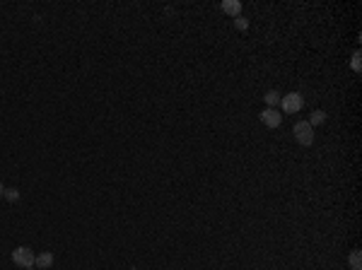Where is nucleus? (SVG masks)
<instances>
[{
    "label": "nucleus",
    "mask_w": 362,
    "mask_h": 270,
    "mask_svg": "<svg viewBox=\"0 0 362 270\" xmlns=\"http://www.w3.org/2000/svg\"><path fill=\"white\" fill-rule=\"evenodd\" d=\"M263 101H266V109H275V104H280V94L278 92H268L263 97Z\"/></svg>",
    "instance_id": "8"
},
{
    "label": "nucleus",
    "mask_w": 362,
    "mask_h": 270,
    "mask_svg": "<svg viewBox=\"0 0 362 270\" xmlns=\"http://www.w3.org/2000/svg\"><path fill=\"white\" fill-rule=\"evenodd\" d=\"M261 123L263 126H268V128H278V126L282 123V113L278 109H263Z\"/></svg>",
    "instance_id": "4"
},
{
    "label": "nucleus",
    "mask_w": 362,
    "mask_h": 270,
    "mask_svg": "<svg viewBox=\"0 0 362 270\" xmlns=\"http://www.w3.org/2000/svg\"><path fill=\"white\" fill-rule=\"evenodd\" d=\"M348 260H350V268H352V270H360V268H362V256H360V251H352L350 258H348Z\"/></svg>",
    "instance_id": "9"
},
{
    "label": "nucleus",
    "mask_w": 362,
    "mask_h": 270,
    "mask_svg": "<svg viewBox=\"0 0 362 270\" xmlns=\"http://www.w3.org/2000/svg\"><path fill=\"white\" fill-rule=\"evenodd\" d=\"M34 265H37L39 270L51 268V265H53V253H51V251H41L39 256L34 258Z\"/></svg>",
    "instance_id": "5"
},
{
    "label": "nucleus",
    "mask_w": 362,
    "mask_h": 270,
    "mask_svg": "<svg viewBox=\"0 0 362 270\" xmlns=\"http://www.w3.org/2000/svg\"><path fill=\"white\" fill-rule=\"evenodd\" d=\"M3 193H5V186H3V181H0V196H3Z\"/></svg>",
    "instance_id": "13"
},
{
    "label": "nucleus",
    "mask_w": 362,
    "mask_h": 270,
    "mask_svg": "<svg viewBox=\"0 0 362 270\" xmlns=\"http://www.w3.org/2000/svg\"><path fill=\"white\" fill-rule=\"evenodd\" d=\"M292 135H295L297 142L304 145V147H309V145L314 142V128L307 123V121H297V123H295V128H292Z\"/></svg>",
    "instance_id": "1"
},
{
    "label": "nucleus",
    "mask_w": 362,
    "mask_h": 270,
    "mask_svg": "<svg viewBox=\"0 0 362 270\" xmlns=\"http://www.w3.org/2000/svg\"><path fill=\"white\" fill-rule=\"evenodd\" d=\"M34 258H37V253L29 246H17L12 251V263L20 268H34Z\"/></svg>",
    "instance_id": "2"
},
{
    "label": "nucleus",
    "mask_w": 362,
    "mask_h": 270,
    "mask_svg": "<svg viewBox=\"0 0 362 270\" xmlns=\"http://www.w3.org/2000/svg\"><path fill=\"white\" fill-rule=\"evenodd\" d=\"M280 106L285 113H297V111H302V106H304V99H302L300 92H290V94L280 97Z\"/></svg>",
    "instance_id": "3"
},
{
    "label": "nucleus",
    "mask_w": 362,
    "mask_h": 270,
    "mask_svg": "<svg viewBox=\"0 0 362 270\" xmlns=\"http://www.w3.org/2000/svg\"><path fill=\"white\" fill-rule=\"evenodd\" d=\"M360 68H362L360 65V53H355V56H352V70L360 72Z\"/></svg>",
    "instance_id": "12"
},
{
    "label": "nucleus",
    "mask_w": 362,
    "mask_h": 270,
    "mask_svg": "<svg viewBox=\"0 0 362 270\" xmlns=\"http://www.w3.org/2000/svg\"><path fill=\"white\" fill-rule=\"evenodd\" d=\"M222 12H225V15H230V17H239L241 3L239 0H225V3H222Z\"/></svg>",
    "instance_id": "6"
},
{
    "label": "nucleus",
    "mask_w": 362,
    "mask_h": 270,
    "mask_svg": "<svg viewBox=\"0 0 362 270\" xmlns=\"http://www.w3.org/2000/svg\"><path fill=\"white\" fill-rule=\"evenodd\" d=\"M309 126H321V123H326V111H321V109H316V111H312V116H309V121H307Z\"/></svg>",
    "instance_id": "7"
},
{
    "label": "nucleus",
    "mask_w": 362,
    "mask_h": 270,
    "mask_svg": "<svg viewBox=\"0 0 362 270\" xmlns=\"http://www.w3.org/2000/svg\"><path fill=\"white\" fill-rule=\"evenodd\" d=\"M3 196L10 200V203H17V200H20V190H17V188H5V193H3Z\"/></svg>",
    "instance_id": "10"
},
{
    "label": "nucleus",
    "mask_w": 362,
    "mask_h": 270,
    "mask_svg": "<svg viewBox=\"0 0 362 270\" xmlns=\"http://www.w3.org/2000/svg\"><path fill=\"white\" fill-rule=\"evenodd\" d=\"M234 24H237V29H249V20H244V17H234Z\"/></svg>",
    "instance_id": "11"
}]
</instances>
